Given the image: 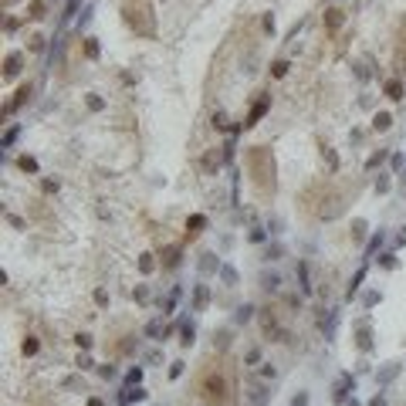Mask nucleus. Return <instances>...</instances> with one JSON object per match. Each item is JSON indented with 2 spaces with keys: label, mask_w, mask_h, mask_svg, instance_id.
Wrapping results in <instances>:
<instances>
[{
  "label": "nucleus",
  "mask_w": 406,
  "mask_h": 406,
  "mask_svg": "<svg viewBox=\"0 0 406 406\" xmlns=\"http://www.w3.org/2000/svg\"><path fill=\"white\" fill-rule=\"evenodd\" d=\"M244 163H247V173H251V183L254 190L261 196H274L278 190V166H274V153H271L268 146H251L247 156H244Z\"/></svg>",
  "instance_id": "3"
},
{
  "label": "nucleus",
  "mask_w": 406,
  "mask_h": 406,
  "mask_svg": "<svg viewBox=\"0 0 406 406\" xmlns=\"http://www.w3.org/2000/svg\"><path fill=\"white\" fill-rule=\"evenodd\" d=\"M196 393L207 406H233V372L227 362H207L196 376Z\"/></svg>",
  "instance_id": "1"
},
{
  "label": "nucleus",
  "mask_w": 406,
  "mask_h": 406,
  "mask_svg": "<svg viewBox=\"0 0 406 406\" xmlns=\"http://www.w3.org/2000/svg\"><path fill=\"white\" fill-rule=\"evenodd\" d=\"M396 372H400V366L393 362V366H386L383 372H379V383H389V379H396Z\"/></svg>",
  "instance_id": "25"
},
{
  "label": "nucleus",
  "mask_w": 406,
  "mask_h": 406,
  "mask_svg": "<svg viewBox=\"0 0 406 406\" xmlns=\"http://www.w3.org/2000/svg\"><path fill=\"white\" fill-rule=\"evenodd\" d=\"M291 406H308V396H305V393H298V396L291 400Z\"/></svg>",
  "instance_id": "46"
},
{
  "label": "nucleus",
  "mask_w": 406,
  "mask_h": 406,
  "mask_svg": "<svg viewBox=\"0 0 406 406\" xmlns=\"http://www.w3.org/2000/svg\"><path fill=\"white\" fill-rule=\"evenodd\" d=\"M389 166H393V170H403V156L396 153V156H393V159H389Z\"/></svg>",
  "instance_id": "47"
},
{
  "label": "nucleus",
  "mask_w": 406,
  "mask_h": 406,
  "mask_svg": "<svg viewBox=\"0 0 406 406\" xmlns=\"http://www.w3.org/2000/svg\"><path fill=\"white\" fill-rule=\"evenodd\" d=\"M170 376H173V379H176V376H183V362H173V369H170Z\"/></svg>",
  "instance_id": "48"
},
{
  "label": "nucleus",
  "mask_w": 406,
  "mask_h": 406,
  "mask_svg": "<svg viewBox=\"0 0 406 406\" xmlns=\"http://www.w3.org/2000/svg\"><path fill=\"white\" fill-rule=\"evenodd\" d=\"M207 285H196V291H193V311H203L207 308Z\"/></svg>",
  "instance_id": "11"
},
{
  "label": "nucleus",
  "mask_w": 406,
  "mask_h": 406,
  "mask_svg": "<svg viewBox=\"0 0 406 406\" xmlns=\"http://www.w3.org/2000/svg\"><path fill=\"white\" fill-rule=\"evenodd\" d=\"M251 400H254L257 406L264 403V393H261V386H257V383H251Z\"/></svg>",
  "instance_id": "35"
},
{
  "label": "nucleus",
  "mask_w": 406,
  "mask_h": 406,
  "mask_svg": "<svg viewBox=\"0 0 406 406\" xmlns=\"http://www.w3.org/2000/svg\"><path fill=\"white\" fill-rule=\"evenodd\" d=\"M342 20H346V14H342L339 7H329V10H325V27H329V34H335V31L342 27Z\"/></svg>",
  "instance_id": "7"
},
{
  "label": "nucleus",
  "mask_w": 406,
  "mask_h": 406,
  "mask_svg": "<svg viewBox=\"0 0 406 406\" xmlns=\"http://www.w3.org/2000/svg\"><path fill=\"white\" fill-rule=\"evenodd\" d=\"M389 125H393V116H389V112H379V116L372 118V129H376V132H386Z\"/></svg>",
  "instance_id": "15"
},
{
  "label": "nucleus",
  "mask_w": 406,
  "mask_h": 406,
  "mask_svg": "<svg viewBox=\"0 0 406 406\" xmlns=\"http://www.w3.org/2000/svg\"><path fill=\"white\" fill-rule=\"evenodd\" d=\"M31 92H34L31 85H20V88H17V95H14V102L7 105V112H17V109L24 105V102H31Z\"/></svg>",
  "instance_id": "8"
},
{
  "label": "nucleus",
  "mask_w": 406,
  "mask_h": 406,
  "mask_svg": "<svg viewBox=\"0 0 406 406\" xmlns=\"http://www.w3.org/2000/svg\"><path fill=\"white\" fill-rule=\"evenodd\" d=\"M34 352H38V339H27L24 342V355H34Z\"/></svg>",
  "instance_id": "39"
},
{
  "label": "nucleus",
  "mask_w": 406,
  "mask_h": 406,
  "mask_svg": "<svg viewBox=\"0 0 406 406\" xmlns=\"http://www.w3.org/2000/svg\"><path fill=\"white\" fill-rule=\"evenodd\" d=\"M203 227H207V217H203V213H193V217L186 220V231H190V237H193V233H200Z\"/></svg>",
  "instance_id": "14"
},
{
  "label": "nucleus",
  "mask_w": 406,
  "mask_h": 406,
  "mask_svg": "<svg viewBox=\"0 0 406 406\" xmlns=\"http://www.w3.org/2000/svg\"><path fill=\"white\" fill-rule=\"evenodd\" d=\"M362 278H366V268H359V271H355V278H352V285H348V291H346V298H348V301L355 298V291H359V285H362Z\"/></svg>",
  "instance_id": "16"
},
{
  "label": "nucleus",
  "mask_w": 406,
  "mask_h": 406,
  "mask_svg": "<svg viewBox=\"0 0 406 406\" xmlns=\"http://www.w3.org/2000/svg\"><path fill=\"white\" fill-rule=\"evenodd\" d=\"M142 396H146V393H142V389H139V386H129V389H125V393H122V403H125V406H129V403H139Z\"/></svg>",
  "instance_id": "18"
},
{
  "label": "nucleus",
  "mask_w": 406,
  "mask_h": 406,
  "mask_svg": "<svg viewBox=\"0 0 406 406\" xmlns=\"http://www.w3.org/2000/svg\"><path fill=\"white\" fill-rule=\"evenodd\" d=\"M369 406H386V400H383V396H376V400H372Z\"/></svg>",
  "instance_id": "49"
},
{
  "label": "nucleus",
  "mask_w": 406,
  "mask_h": 406,
  "mask_svg": "<svg viewBox=\"0 0 406 406\" xmlns=\"http://www.w3.org/2000/svg\"><path fill=\"white\" fill-rule=\"evenodd\" d=\"M75 10H78V0H68V3H64V20L71 17V14H75Z\"/></svg>",
  "instance_id": "41"
},
{
  "label": "nucleus",
  "mask_w": 406,
  "mask_h": 406,
  "mask_svg": "<svg viewBox=\"0 0 406 406\" xmlns=\"http://www.w3.org/2000/svg\"><path fill=\"white\" fill-rule=\"evenodd\" d=\"M268 105H271V95H261V98H257V102H254V109H251V116H247V122H244V129L257 125V122H261V116L268 112Z\"/></svg>",
  "instance_id": "5"
},
{
  "label": "nucleus",
  "mask_w": 406,
  "mask_h": 406,
  "mask_svg": "<svg viewBox=\"0 0 406 406\" xmlns=\"http://www.w3.org/2000/svg\"><path fill=\"white\" fill-rule=\"evenodd\" d=\"M325 159H329V166H332V170H339V159H335V153H332L329 146H325Z\"/></svg>",
  "instance_id": "43"
},
{
  "label": "nucleus",
  "mask_w": 406,
  "mask_h": 406,
  "mask_svg": "<svg viewBox=\"0 0 406 406\" xmlns=\"http://www.w3.org/2000/svg\"><path fill=\"white\" fill-rule=\"evenodd\" d=\"M122 17L139 38H153L156 34V14L149 0H122Z\"/></svg>",
  "instance_id": "4"
},
{
  "label": "nucleus",
  "mask_w": 406,
  "mask_h": 406,
  "mask_svg": "<svg viewBox=\"0 0 406 406\" xmlns=\"http://www.w3.org/2000/svg\"><path fill=\"white\" fill-rule=\"evenodd\" d=\"M220 278H224V285H227V288L237 285V271H233L231 264H224V268H220Z\"/></svg>",
  "instance_id": "19"
},
{
  "label": "nucleus",
  "mask_w": 406,
  "mask_h": 406,
  "mask_svg": "<svg viewBox=\"0 0 406 406\" xmlns=\"http://www.w3.org/2000/svg\"><path fill=\"white\" fill-rule=\"evenodd\" d=\"M396 61L403 64V71H406V20L400 24V48H396Z\"/></svg>",
  "instance_id": "12"
},
{
  "label": "nucleus",
  "mask_w": 406,
  "mask_h": 406,
  "mask_svg": "<svg viewBox=\"0 0 406 406\" xmlns=\"http://www.w3.org/2000/svg\"><path fill=\"white\" fill-rule=\"evenodd\" d=\"M75 342H78V348H92V335H78Z\"/></svg>",
  "instance_id": "42"
},
{
  "label": "nucleus",
  "mask_w": 406,
  "mask_h": 406,
  "mask_svg": "<svg viewBox=\"0 0 406 406\" xmlns=\"http://www.w3.org/2000/svg\"><path fill=\"white\" fill-rule=\"evenodd\" d=\"M7 224H10V227H17V231L24 227V220H20V217H14V213H7Z\"/></svg>",
  "instance_id": "45"
},
{
  "label": "nucleus",
  "mask_w": 406,
  "mask_h": 406,
  "mask_svg": "<svg viewBox=\"0 0 406 406\" xmlns=\"http://www.w3.org/2000/svg\"><path fill=\"white\" fill-rule=\"evenodd\" d=\"M20 68H24V55H20V51L7 55V61H3V78H17Z\"/></svg>",
  "instance_id": "6"
},
{
  "label": "nucleus",
  "mask_w": 406,
  "mask_h": 406,
  "mask_svg": "<svg viewBox=\"0 0 406 406\" xmlns=\"http://www.w3.org/2000/svg\"><path fill=\"white\" fill-rule=\"evenodd\" d=\"M288 68H291L288 61H274V64H271V75H274V78H285V75H288Z\"/></svg>",
  "instance_id": "23"
},
{
  "label": "nucleus",
  "mask_w": 406,
  "mask_h": 406,
  "mask_svg": "<svg viewBox=\"0 0 406 406\" xmlns=\"http://www.w3.org/2000/svg\"><path fill=\"white\" fill-rule=\"evenodd\" d=\"M85 55H88V58H98V41L95 38L85 41Z\"/></svg>",
  "instance_id": "30"
},
{
  "label": "nucleus",
  "mask_w": 406,
  "mask_h": 406,
  "mask_svg": "<svg viewBox=\"0 0 406 406\" xmlns=\"http://www.w3.org/2000/svg\"><path fill=\"white\" fill-rule=\"evenodd\" d=\"M383 159H386V149H379V153H376V156H369L366 170H376V166H379V163H383Z\"/></svg>",
  "instance_id": "29"
},
{
  "label": "nucleus",
  "mask_w": 406,
  "mask_h": 406,
  "mask_svg": "<svg viewBox=\"0 0 406 406\" xmlns=\"http://www.w3.org/2000/svg\"><path fill=\"white\" fill-rule=\"evenodd\" d=\"M88 406H105V403H102V400H88Z\"/></svg>",
  "instance_id": "51"
},
{
  "label": "nucleus",
  "mask_w": 406,
  "mask_h": 406,
  "mask_svg": "<svg viewBox=\"0 0 406 406\" xmlns=\"http://www.w3.org/2000/svg\"><path fill=\"white\" fill-rule=\"evenodd\" d=\"M17 125H14V129H7V135H3V149H7V146H14V139H17Z\"/></svg>",
  "instance_id": "36"
},
{
  "label": "nucleus",
  "mask_w": 406,
  "mask_h": 406,
  "mask_svg": "<svg viewBox=\"0 0 406 406\" xmlns=\"http://www.w3.org/2000/svg\"><path fill=\"white\" fill-rule=\"evenodd\" d=\"M396 240H400V244H406V227L400 231V237H396Z\"/></svg>",
  "instance_id": "50"
},
{
  "label": "nucleus",
  "mask_w": 406,
  "mask_h": 406,
  "mask_svg": "<svg viewBox=\"0 0 406 406\" xmlns=\"http://www.w3.org/2000/svg\"><path fill=\"white\" fill-rule=\"evenodd\" d=\"M200 268H203V271H213V268H217V261H213V254H203V261H200Z\"/></svg>",
  "instance_id": "38"
},
{
  "label": "nucleus",
  "mask_w": 406,
  "mask_h": 406,
  "mask_svg": "<svg viewBox=\"0 0 406 406\" xmlns=\"http://www.w3.org/2000/svg\"><path fill=\"white\" fill-rule=\"evenodd\" d=\"M3 3H7V7H10V3H14V0H3Z\"/></svg>",
  "instance_id": "52"
},
{
  "label": "nucleus",
  "mask_w": 406,
  "mask_h": 406,
  "mask_svg": "<svg viewBox=\"0 0 406 406\" xmlns=\"http://www.w3.org/2000/svg\"><path fill=\"white\" fill-rule=\"evenodd\" d=\"M125 383H129V386H139V383H142V369H139V366H135V369H129Z\"/></svg>",
  "instance_id": "26"
},
{
  "label": "nucleus",
  "mask_w": 406,
  "mask_h": 406,
  "mask_svg": "<svg viewBox=\"0 0 406 406\" xmlns=\"http://www.w3.org/2000/svg\"><path fill=\"white\" fill-rule=\"evenodd\" d=\"M20 170H24V173H38V163H34L31 156H20Z\"/></svg>",
  "instance_id": "27"
},
{
  "label": "nucleus",
  "mask_w": 406,
  "mask_h": 406,
  "mask_svg": "<svg viewBox=\"0 0 406 406\" xmlns=\"http://www.w3.org/2000/svg\"><path fill=\"white\" fill-rule=\"evenodd\" d=\"M352 386H355V383H352V376H339V383H335V400H346Z\"/></svg>",
  "instance_id": "10"
},
{
  "label": "nucleus",
  "mask_w": 406,
  "mask_h": 406,
  "mask_svg": "<svg viewBox=\"0 0 406 406\" xmlns=\"http://www.w3.org/2000/svg\"><path fill=\"white\" fill-rule=\"evenodd\" d=\"M41 48H44V38L34 34V38H31V51H41Z\"/></svg>",
  "instance_id": "44"
},
{
  "label": "nucleus",
  "mask_w": 406,
  "mask_h": 406,
  "mask_svg": "<svg viewBox=\"0 0 406 406\" xmlns=\"http://www.w3.org/2000/svg\"><path fill=\"white\" fill-rule=\"evenodd\" d=\"M362 233H366V220H355V224H352V237L362 240Z\"/></svg>",
  "instance_id": "32"
},
{
  "label": "nucleus",
  "mask_w": 406,
  "mask_h": 406,
  "mask_svg": "<svg viewBox=\"0 0 406 406\" xmlns=\"http://www.w3.org/2000/svg\"><path fill=\"white\" fill-rule=\"evenodd\" d=\"M193 325H186V329H183V339H179V342H183V346H193Z\"/></svg>",
  "instance_id": "37"
},
{
  "label": "nucleus",
  "mask_w": 406,
  "mask_h": 406,
  "mask_svg": "<svg viewBox=\"0 0 406 406\" xmlns=\"http://www.w3.org/2000/svg\"><path fill=\"white\" fill-rule=\"evenodd\" d=\"M146 335H149V339H159V335H163V318H153V322L146 325Z\"/></svg>",
  "instance_id": "21"
},
{
  "label": "nucleus",
  "mask_w": 406,
  "mask_h": 406,
  "mask_svg": "<svg viewBox=\"0 0 406 406\" xmlns=\"http://www.w3.org/2000/svg\"><path fill=\"white\" fill-rule=\"evenodd\" d=\"M386 95L393 98V102H400V98H403V81H400V78H389V81H386Z\"/></svg>",
  "instance_id": "13"
},
{
  "label": "nucleus",
  "mask_w": 406,
  "mask_h": 406,
  "mask_svg": "<svg viewBox=\"0 0 406 406\" xmlns=\"http://www.w3.org/2000/svg\"><path fill=\"white\" fill-rule=\"evenodd\" d=\"M27 17H31V20L44 17V0H31V3H27Z\"/></svg>",
  "instance_id": "17"
},
{
  "label": "nucleus",
  "mask_w": 406,
  "mask_h": 406,
  "mask_svg": "<svg viewBox=\"0 0 406 406\" xmlns=\"http://www.w3.org/2000/svg\"><path fill=\"white\" fill-rule=\"evenodd\" d=\"M355 346L362 348V352L372 348V332H369V325H359V332H355Z\"/></svg>",
  "instance_id": "9"
},
{
  "label": "nucleus",
  "mask_w": 406,
  "mask_h": 406,
  "mask_svg": "<svg viewBox=\"0 0 406 406\" xmlns=\"http://www.w3.org/2000/svg\"><path fill=\"white\" fill-rule=\"evenodd\" d=\"M95 305H109V291H105V288L95 291Z\"/></svg>",
  "instance_id": "40"
},
{
  "label": "nucleus",
  "mask_w": 406,
  "mask_h": 406,
  "mask_svg": "<svg viewBox=\"0 0 406 406\" xmlns=\"http://www.w3.org/2000/svg\"><path fill=\"white\" fill-rule=\"evenodd\" d=\"M176 261H179V247H170V251H163V264H166V268H173Z\"/></svg>",
  "instance_id": "22"
},
{
  "label": "nucleus",
  "mask_w": 406,
  "mask_h": 406,
  "mask_svg": "<svg viewBox=\"0 0 406 406\" xmlns=\"http://www.w3.org/2000/svg\"><path fill=\"white\" fill-rule=\"evenodd\" d=\"M88 109H92V112H102V109H105V98H98V95H88Z\"/></svg>",
  "instance_id": "31"
},
{
  "label": "nucleus",
  "mask_w": 406,
  "mask_h": 406,
  "mask_svg": "<svg viewBox=\"0 0 406 406\" xmlns=\"http://www.w3.org/2000/svg\"><path fill=\"white\" fill-rule=\"evenodd\" d=\"M379 244H383V231H379V233H376V237H372V240H369L366 254H376V251H379Z\"/></svg>",
  "instance_id": "33"
},
{
  "label": "nucleus",
  "mask_w": 406,
  "mask_h": 406,
  "mask_svg": "<svg viewBox=\"0 0 406 406\" xmlns=\"http://www.w3.org/2000/svg\"><path fill=\"white\" fill-rule=\"evenodd\" d=\"M156 268V261H153V254H142V257H139V271H142V274H149V271Z\"/></svg>",
  "instance_id": "24"
},
{
  "label": "nucleus",
  "mask_w": 406,
  "mask_h": 406,
  "mask_svg": "<svg viewBox=\"0 0 406 406\" xmlns=\"http://www.w3.org/2000/svg\"><path fill=\"white\" fill-rule=\"evenodd\" d=\"M298 281H301V291L311 294V281H308V264H298Z\"/></svg>",
  "instance_id": "20"
},
{
  "label": "nucleus",
  "mask_w": 406,
  "mask_h": 406,
  "mask_svg": "<svg viewBox=\"0 0 406 406\" xmlns=\"http://www.w3.org/2000/svg\"><path fill=\"white\" fill-rule=\"evenodd\" d=\"M278 285H281V278H278V274H264V288H268V291H274Z\"/></svg>",
  "instance_id": "34"
},
{
  "label": "nucleus",
  "mask_w": 406,
  "mask_h": 406,
  "mask_svg": "<svg viewBox=\"0 0 406 406\" xmlns=\"http://www.w3.org/2000/svg\"><path fill=\"white\" fill-rule=\"evenodd\" d=\"M301 203H305L308 213H315L318 220H335V217H342V210H346V193H342L335 183H315V186L305 190Z\"/></svg>",
  "instance_id": "2"
},
{
  "label": "nucleus",
  "mask_w": 406,
  "mask_h": 406,
  "mask_svg": "<svg viewBox=\"0 0 406 406\" xmlns=\"http://www.w3.org/2000/svg\"><path fill=\"white\" fill-rule=\"evenodd\" d=\"M251 318H254L251 305H240V308H237V322H251Z\"/></svg>",
  "instance_id": "28"
}]
</instances>
